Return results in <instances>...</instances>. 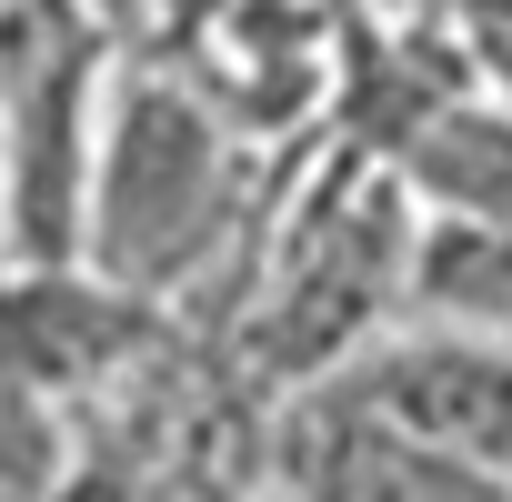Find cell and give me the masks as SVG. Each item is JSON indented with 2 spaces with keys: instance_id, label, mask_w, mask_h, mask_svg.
I'll return each instance as SVG.
<instances>
[{
  "instance_id": "cell-1",
  "label": "cell",
  "mask_w": 512,
  "mask_h": 502,
  "mask_svg": "<svg viewBox=\"0 0 512 502\" xmlns=\"http://www.w3.org/2000/svg\"><path fill=\"white\" fill-rule=\"evenodd\" d=\"M241 201V131L191 91V71L141 61L111 71L101 141H91V211H81V272L131 302H171L231 231Z\"/></svg>"
},
{
  "instance_id": "cell-2",
  "label": "cell",
  "mask_w": 512,
  "mask_h": 502,
  "mask_svg": "<svg viewBox=\"0 0 512 502\" xmlns=\"http://www.w3.org/2000/svg\"><path fill=\"white\" fill-rule=\"evenodd\" d=\"M312 392L372 412L402 442H432V452L512 482V342H482V332H402V342H362Z\"/></svg>"
},
{
  "instance_id": "cell-3",
  "label": "cell",
  "mask_w": 512,
  "mask_h": 502,
  "mask_svg": "<svg viewBox=\"0 0 512 502\" xmlns=\"http://www.w3.org/2000/svg\"><path fill=\"white\" fill-rule=\"evenodd\" d=\"M302 482H312V502H512L502 472H472L432 442H402V432H382L372 412H352L332 392H312Z\"/></svg>"
},
{
  "instance_id": "cell-4",
  "label": "cell",
  "mask_w": 512,
  "mask_h": 502,
  "mask_svg": "<svg viewBox=\"0 0 512 502\" xmlns=\"http://www.w3.org/2000/svg\"><path fill=\"white\" fill-rule=\"evenodd\" d=\"M382 171L422 221H512V111L442 91L422 121L392 131Z\"/></svg>"
},
{
  "instance_id": "cell-5",
  "label": "cell",
  "mask_w": 512,
  "mask_h": 502,
  "mask_svg": "<svg viewBox=\"0 0 512 502\" xmlns=\"http://www.w3.org/2000/svg\"><path fill=\"white\" fill-rule=\"evenodd\" d=\"M402 302L452 332L512 342V221H422L402 262Z\"/></svg>"
},
{
  "instance_id": "cell-6",
  "label": "cell",
  "mask_w": 512,
  "mask_h": 502,
  "mask_svg": "<svg viewBox=\"0 0 512 502\" xmlns=\"http://www.w3.org/2000/svg\"><path fill=\"white\" fill-rule=\"evenodd\" d=\"M462 21H472V41H482V71L512 81V0H462Z\"/></svg>"
}]
</instances>
